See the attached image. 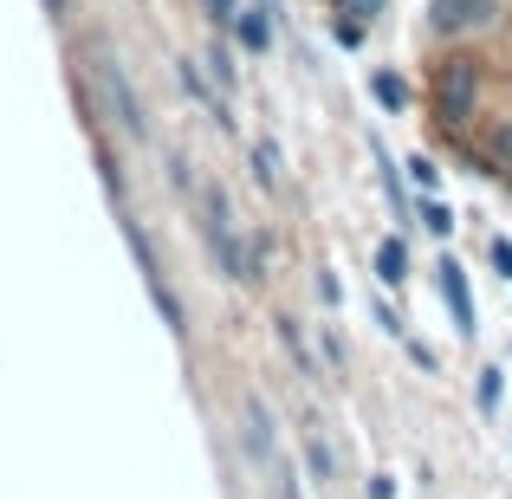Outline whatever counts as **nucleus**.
I'll return each mask as SVG.
<instances>
[{
  "label": "nucleus",
  "mask_w": 512,
  "mask_h": 499,
  "mask_svg": "<svg viewBox=\"0 0 512 499\" xmlns=\"http://www.w3.org/2000/svg\"><path fill=\"white\" fill-rule=\"evenodd\" d=\"M201 227H208V247H214V260H221V273L247 286L253 279V247L234 234V214H227L221 188H201Z\"/></svg>",
  "instance_id": "nucleus-1"
},
{
  "label": "nucleus",
  "mask_w": 512,
  "mask_h": 499,
  "mask_svg": "<svg viewBox=\"0 0 512 499\" xmlns=\"http://www.w3.org/2000/svg\"><path fill=\"white\" fill-rule=\"evenodd\" d=\"M98 85H104V98H111V111H117V124H124V137H143V104H137V91H130V78H124V65L117 59H98Z\"/></svg>",
  "instance_id": "nucleus-2"
},
{
  "label": "nucleus",
  "mask_w": 512,
  "mask_h": 499,
  "mask_svg": "<svg viewBox=\"0 0 512 499\" xmlns=\"http://www.w3.org/2000/svg\"><path fill=\"white\" fill-rule=\"evenodd\" d=\"M435 279H441V299H448L454 331H461V337H474V299H467V273H461L454 260H441V266H435Z\"/></svg>",
  "instance_id": "nucleus-3"
},
{
  "label": "nucleus",
  "mask_w": 512,
  "mask_h": 499,
  "mask_svg": "<svg viewBox=\"0 0 512 499\" xmlns=\"http://www.w3.org/2000/svg\"><path fill=\"white\" fill-rule=\"evenodd\" d=\"M487 13H493V0H435V7H428V26H435V33H461V26L487 20Z\"/></svg>",
  "instance_id": "nucleus-4"
},
{
  "label": "nucleus",
  "mask_w": 512,
  "mask_h": 499,
  "mask_svg": "<svg viewBox=\"0 0 512 499\" xmlns=\"http://www.w3.org/2000/svg\"><path fill=\"white\" fill-rule=\"evenodd\" d=\"M467 98H474V65H448V72H441V85H435V104H441V117H461L467 111Z\"/></svg>",
  "instance_id": "nucleus-5"
},
{
  "label": "nucleus",
  "mask_w": 512,
  "mask_h": 499,
  "mask_svg": "<svg viewBox=\"0 0 512 499\" xmlns=\"http://www.w3.org/2000/svg\"><path fill=\"white\" fill-rule=\"evenodd\" d=\"M234 33H240V46H247V52H266V46H273V20H266V7H240Z\"/></svg>",
  "instance_id": "nucleus-6"
},
{
  "label": "nucleus",
  "mask_w": 512,
  "mask_h": 499,
  "mask_svg": "<svg viewBox=\"0 0 512 499\" xmlns=\"http://www.w3.org/2000/svg\"><path fill=\"white\" fill-rule=\"evenodd\" d=\"M376 279H383V286H402V279H409V253H402V240H383V247H376Z\"/></svg>",
  "instance_id": "nucleus-7"
},
{
  "label": "nucleus",
  "mask_w": 512,
  "mask_h": 499,
  "mask_svg": "<svg viewBox=\"0 0 512 499\" xmlns=\"http://www.w3.org/2000/svg\"><path fill=\"white\" fill-rule=\"evenodd\" d=\"M422 227H428L435 240H448V234H454V214H448V201H435V195H428V201H422Z\"/></svg>",
  "instance_id": "nucleus-8"
},
{
  "label": "nucleus",
  "mask_w": 512,
  "mask_h": 499,
  "mask_svg": "<svg viewBox=\"0 0 512 499\" xmlns=\"http://www.w3.org/2000/svg\"><path fill=\"white\" fill-rule=\"evenodd\" d=\"M409 182H415V188H422V195H435V182H441V169H435V163H428V156H415V163H409Z\"/></svg>",
  "instance_id": "nucleus-9"
},
{
  "label": "nucleus",
  "mask_w": 512,
  "mask_h": 499,
  "mask_svg": "<svg viewBox=\"0 0 512 499\" xmlns=\"http://www.w3.org/2000/svg\"><path fill=\"white\" fill-rule=\"evenodd\" d=\"M376 98H383L389 111H402V104H409V91H402V78H389V72H383V78H376Z\"/></svg>",
  "instance_id": "nucleus-10"
},
{
  "label": "nucleus",
  "mask_w": 512,
  "mask_h": 499,
  "mask_svg": "<svg viewBox=\"0 0 512 499\" xmlns=\"http://www.w3.org/2000/svg\"><path fill=\"white\" fill-rule=\"evenodd\" d=\"M273 163H279V156H273V143H260V150H253V175H260V188H273V182H279Z\"/></svg>",
  "instance_id": "nucleus-11"
},
{
  "label": "nucleus",
  "mask_w": 512,
  "mask_h": 499,
  "mask_svg": "<svg viewBox=\"0 0 512 499\" xmlns=\"http://www.w3.org/2000/svg\"><path fill=\"white\" fill-rule=\"evenodd\" d=\"M201 7H208L214 26H234V20H240V0H201Z\"/></svg>",
  "instance_id": "nucleus-12"
},
{
  "label": "nucleus",
  "mask_w": 512,
  "mask_h": 499,
  "mask_svg": "<svg viewBox=\"0 0 512 499\" xmlns=\"http://www.w3.org/2000/svg\"><path fill=\"white\" fill-rule=\"evenodd\" d=\"M305 461H312V474H318V480H331V454L318 448V441H312V448H305Z\"/></svg>",
  "instance_id": "nucleus-13"
},
{
  "label": "nucleus",
  "mask_w": 512,
  "mask_h": 499,
  "mask_svg": "<svg viewBox=\"0 0 512 499\" xmlns=\"http://www.w3.org/2000/svg\"><path fill=\"white\" fill-rule=\"evenodd\" d=\"M493 266H500V273L512 279V247H506V240H493Z\"/></svg>",
  "instance_id": "nucleus-14"
},
{
  "label": "nucleus",
  "mask_w": 512,
  "mask_h": 499,
  "mask_svg": "<svg viewBox=\"0 0 512 499\" xmlns=\"http://www.w3.org/2000/svg\"><path fill=\"white\" fill-rule=\"evenodd\" d=\"M376 7H383V0H344V13H357V20H370Z\"/></svg>",
  "instance_id": "nucleus-15"
},
{
  "label": "nucleus",
  "mask_w": 512,
  "mask_h": 499,
  "mask_svg": "<svg viewBox=\"0 0 512 499\" xmlns=\"http://www.w3.org/2000/svg\"><path fill=\"white\" fill-rule=\"evenodd\" d=\"M46 7H52V13H65V0H46Z\"/></svg>",
  "instance_id": "nucleus-16"
}]
</instances>
